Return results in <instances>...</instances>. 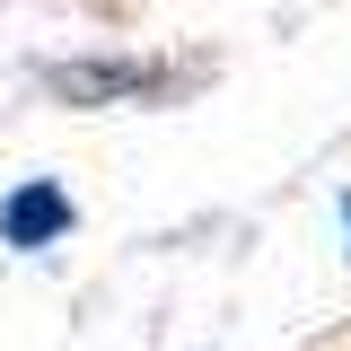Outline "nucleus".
<instances>
[{
	"label": "nucleus",
	"mask_w": 351,
	"mask_h": 351,
	"mask_svg": "<svg viewBox=\"0 0 351 351\" xmlns=\"http://www.w3.org/2000/svg\"><path fill=\"white\" fill-rule=\"evenodd\" d=\"M62 219H71V202H62L53 184H27V193H9V211H0V237H9V246H44Z\"/></svg>",
	"instance_id": "f257e3e1"
}]
</instances>
